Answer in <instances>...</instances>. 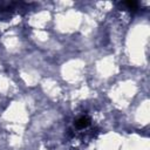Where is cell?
I'll list each match as a JSON object with an SVG mask.
<instances>
[{"mask_svg": "<svg viewBox=\"0 0 150 150\" xmlns=\"http://www.w3.org/2000/svg\"><path fill=\"white\" fill-rule=\"evenodd\" d=\"M90 125V118L88 116H81L75 121V127L77 129H84Z\"/></svg>", "mask_w": 150, "mask_h": 150, "instance_id": "obj_1", "label": "cell"}, {"mask_svg": "<svg viewBox=\"0 0 150 150\" xmlns=\"http://www.w3.org/2000/svg\"><path fill=\"white\" fill-rule=\"evenodd\" d=\"M121 6L127 8V9H130V11H137L138 9V2L136 1H124V2H121Z\"/></svg>", "mask_w": 150, "mask_h": 150, "instance_id": "obj_2", "label": "cell"}]
</instances>
